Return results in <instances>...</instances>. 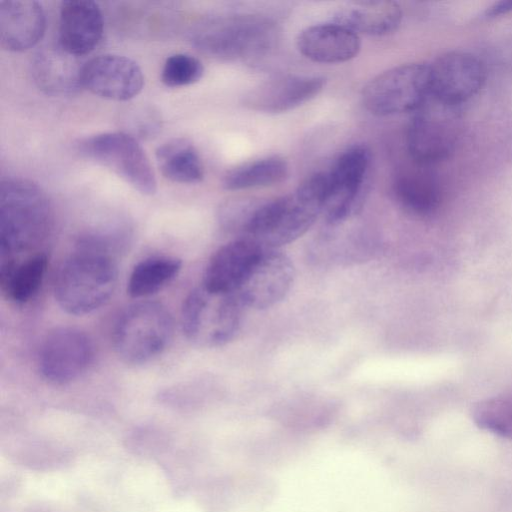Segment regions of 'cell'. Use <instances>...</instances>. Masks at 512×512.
Returning <instances> with one entry per match:
<instances>
[{"mask_svg":"<svg viewBox=\"0 0 512 512\" xmlns=\"http://www.w3.org/2000/svg\"><path fill=\"white\" fill-rule=\"evenodd\" d=\"M327 190L326 173H315L289 195L260 202L240 239L254 242L264 250L279 247L301 237L322 214Z\"/></svg>","mask_w":512,"mask_h":512,"instance_id":"cell-1","label":"cell"},{"mask_svg":"<svg viewBox=\"0 0 512 512\" xmlns=\"http://www.w3.org/2000/svg\"><path fill=\"white\" fill-rule=\"evenodd\" d=\"M53 211L45 192L32 181L10 178L0 188L1 263L38 248L49 236Z\"/></svg>","mask_w":512,"mask_h":512,"instance_id":"cell-2","label":"cell"},{"mask_svg":"<svg viewBox=\"0 0 512 512\" xmlns=\"http://www.w3.org/2000/svg\"><path fill=\"white\" fill-rule=\"evenodd\" d=\"M276 24L253 14H226L202 19L190 32L192 43L203 53L223 60H255L277 40Z\"/></svg>","mask_w":512,"mask_h":512,"instance_id":"cell-3","label":"cell"},{"mask_svg":"<svg viewBox=\"0 0 512 512\" xmlns=\"http://www.w3.org/2000/svg\"><path fill=\"white\" fill-rule=\"evenodd\" d=\"M117 274L115 257L76 249L57 272L55 299L69 314H89L109 300L116 287Z\"/></svg>","mask_w":512,"mask_h":512,"instance_id":"cell-4","label":"cell"},{"mask_svg":"<svg viewBox=\"0 0 512 512\" xmlns=\"http://www.w3.org/2000/svg\"><path fill=\"white\" fill-rule=\"evenodd\" d=\"M245 309L236 293L213 292L201 285L183 302V333L199 347L223 346L238 332Z\"/></svg>","mask_w":512,"mask_h":512,"instance_id":"cell-5","label":"cell"},{"mask_svg":"<svg viewBox=\"0 0 512 512\" xmlns=\"http://www.w3.org/2000/svg\"><path fill=\"white\" fill-rule=\"evenodd\" d=\"M173 335V318L166 306L141 301L127 307L113 329L117 355L128 364H143L161 354Z\"/></svg>","mask_w":512,"mask_h":512,"instance_id":"cell-6","label":"cell"},{"mask_svg":"<svg viewBox=\"0 0 512 512\" xmlns=\"http://www.w3.org/2000/svg\"><path fill=\"white\" fill-rule=\"evenodd\" d=\"M460 106L433 96L414 112L408 126L407 148L417 164L430 165L449 157L462 133Z\"/></svg>","mask_w":512,"mask_h":512,"instance_id":"cell-7","label":"cell"},{"mask_svg":"<svg viewBox=\"0 0 512 512\" xmlns=\"http://www.w3.org/2000/svg\"><path fill=\"white\" fill-rule=\"evenodd\" d=\"M431 96L430 65L409 63L388 69L363 88L365 108L377 116L417 111Z\"/></svg>","mask_w":512,"mask_h":512,"instance_id":"cell-8","label":"cell"},{"mask_svg":"<svg viewBox=\"0 0 512 512\" xmlns=\"http://www.w3.org/2000/svg\"><path fill=\"white\" fill-rule=\"evenodd\" d=\"M78 150L144 195L157 191L155 173L137 140L124 132H106L81 140Z\"/></svg>","mask_w":512,"mask_h":512,"instance_id":"cell-9","label":"cell"},{"mask_svg":"<svg viewBox=\"0 0 512 512\" xmlns=\"http://www.w3.org/2000/svg\"><path fill=\"white\" fill-rule=\"evenodd\" d=\"M371 155L362 144L347 148L326 173L327 190L322 211L330 226H338L353 216L360 208Z\"/></svg>","mask_w":512,"mask_h":512,"instance_id":"cell-10","label":"cell"},{"mask_svg":"<svg viewBox=\"0 0 512 512\" xmlns=\"http://www.w3.org/2000/svg\"><path fill=\"white\" fill-rule=\"evenodd\" d=\"M93 359L94 344L84 331L74 327H58L43 339L38 367L48 382L64 385L81 377Z\"/></svg>","mask_w":512,"mask_h":512,"instance_id":"cell-11","label":"cell"},{"mask_svg":"<svg viewBox=\"0 0 512 512\" xmlns=\"http://www.w3.org/2000/svg\"><path fill=\"white\" fill-rule=\"evenodd\" d=\"M294 276V266L285 254L263 250L235 293L246 309L271 308L285 298Z\"/></svg>","mask_w":512,"mask_h":512,"instance_id":"cell-12","label":"cell"},{"mask_svg":"<svg viewBox=\"0 0 512 512\" xmlns=\"http://www.w3.org/2000/svg\"><path fill=\"white\" fill-rule=\"evenodd\" d=\"M429 65L431 96L453 105L470 100L485 83L484 65L467 52L443 54Z\"/></svg>","mask_w":512,"mask_h":512,"instance_id":"cell-13","label":"cell"},{"mask_svg":"<svg viewBox=\"0 0 512 512\" xmlns=\"http://www.w3.org/2000/svg\"><path fill=\"white\" fill-rule=\"evenodd\" d=\"M143 85L141 68L125 56L99 55L82 68V86L105 99L130 100L141 92Z\"/></svg>","mask_w":512,"mask_h":512,"instance_id":"cell-14","label":"cell"},{"mask_svg":"<svg viewBox=\"0 0 512 512\" xmlns=\"http://www.w3.org/2000/svg\"><path fill=\"white\" fill-rule=\"evenodd\" d=\"M325 79L317 76L282 75L251 88L243 98L248 109L262 113L292 110L317 96Z\"/></svg>","mask_w":512,"mask_h":512,"instance_id":"cell-15","label":"cell"},{"mask_svg":"<svg viewBox=\"0 0 512 512\" xmlns=\"http://www.w3.org/2000/svg\"><path fill=\"white\" fill-rule=\"evenodd\" d=\"M103 16L97 3L67 0L60 7V47L73 56L90 53L103 34Z\"/></svg>","mask_w":512,"mask_h":512,"instance_id":"cell-16","label":"cell"},{"mask_svg":"<svg viewBox=\"0 0 512 512\" xmlns=\"http://www.w3.org/2000/svg\"><path fill=\"white\" fill-rule=\"evenodd\" d=\"M263 250L247 239L226 243L210 258L201 285L213 292L235 293Z\"/></svg>","mask_w":512,"mask_h":512,"instance_id":"cell-17","label":"cell"},{"mask_svg":"<svg viewBox=\"0 0 512 512\" xmlns=\"http://www.w3.org/2000/svg\"><path fill=\"white\" fill-rule=\"evenodd\" d=\"M299 52L318 63H342L356 57L361 49L358 34L335 22L302 30L296 40Z\"/></svg>","mask_w":512,"mask_h":512,"instance_id":"cell-18","label":"cell"},{"mask_svg":"<svg viewBox=\"0 0 512 512\" xmlns=\"http://www.w3.org/2000/svg\"><path fill=\"white\" fill-rule=\"evenodd\" d=\"M45 14L33 0L0 2V41L4 49L22 52L35 46L45 31Z\"/></svg>","mask_w":512,"mask_h":512,"instance_id":"cell-19","label":"cell"},{"mask_svg":"<svg viewBox=\"0 0 512 512\" xmlns=\"http://www.w3.org/2000/svg\"><path fill=\"white\" fill-rule=\"evenodd\" d=\"M32 76L37 86L54 96L69 95L82 86V68L77 57L61 47L39 50L32 60Z\"/></svg>","mask_w":512,"mask_h":512,"instance_id":"cell-20","label":"cell"},{"mask_svg":"<svg viewBox=\"0 0 512 512\" xmlns=\"http://www.w3.org/2000/svg\"><path fill=\"white\" fill-rule=\"evenodd\" d=\"M402 20V10L393 1H361L342 7L333 17L356 34L383 36L394 32Z\"/></svg>","mask_w":512,"mask_h":512,"instance_id":"cell-21","label":"cell"},{"mask_svg":"<svg viewBox=\"0 0 512 512\" xmlns=\"http://www.w3.org/2000/svg\"><path fill=\"white\" fill-rule=\"evenodd\" d=\"M394 193L398 202L417 215H429L441 203L442 191L438 179L423 168L401 171L394 181Z\"/></svg>","mask_w":512,"mask_h":512,"instance_id":"cell-22","label":"cell"},{"mask_svg":"<svg viewBox=\"0 0 512 512\" xmlns=\"http://www.w3.org/2000/svg\"><path fill=\"white\" fill-rule=\"evenodd\" d=\"M44 253H35L21 260L1 263V286L5 295L16 303L29 301L38 292L47 270Z\"/></svg>","mask_w":512,"mask_h":512,"instance_id":"cell-23","label":"cell"},{"mask_svg":"<svg viewBox=\"0 0 512 512\" xmlns=\"http://www.w3.org/2000/svg\"><path fill=\"white\" fill-rule=\"evenodd\" d=\"M156 158L163 176L173 182L194 184L204 177L200 156L185 138H175L159 146Z\"/></svg>","mask_w":512,"mask_h":512,"instance_id":"cell-24","label":"cell"},{"mask_svg":"<svg viewBox=\"0 0 512 512\" xmlns=\"http://www.w3.org/2000/svg\"><path fill=\"white\" fill-rule=\"evenodd\" d=\"M181 267L182 262L176 257L146 258L132 269L127 283V292L133 298L150 296L170 283L178 275Z\"/></svg>","mask_w":512,"mask_h":512,"instance_id":"cell-25","label":"cell"},{"mask_svg":"<svg viewBox=\"0 0 512 512\" xmlns=\"http://www.w3.org/2000/svg\"><path fill=\"white\" fill-rule=\"evenodd\" d=\"M288 174V165L280 157L258 159L229 170L222 179L227 190H244L266 187L283 181Z\"/></svg>","mask_w":512,"mask_h":512,"instance_id":"cell-26","label":"cell"},{"mask_svg":"<svg viewBox=\"0 0 512 512\" xmlns=\"http://www.w3.org/2000/svg\"><path fill=\"white\" fill-rule=\"evenodd\" d=\"M475 421L484 429L512 439V396L495 397L477 405Z\"/></svg>","mask_w":512,"mask_h":512,"instance_id":"cell-27","label":"cell"},{"mask_svg":"<svg viewBox=\"0 0 512 512\" xmlns=\"http://www.w3.org/2000/svg\"><path fill=\"white\" fill-rule=\"evenodd\" d=\"M203 64L189 54L177 53L168 57L161 73V81L168 87L191 85L201 79Z\"/></svg>","mask_w":512,"mask_h":512,"instance_id":"cell-28","label":"cell"},{"mask_svg":"<svg viewBox=\"0 0 512 512\" xmlns=\"http://www.w3.org/2000/svg\"><path fill=\"white\" fill-rule=\"evenodd\" d=\"M512 11V0H502L494 3L484 13L485 18H493Z\"/></svg>","mask_w":512,"mask_h":512,"instance_id":"cell-29","label":"cell"}]
</instances>
